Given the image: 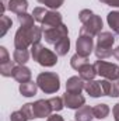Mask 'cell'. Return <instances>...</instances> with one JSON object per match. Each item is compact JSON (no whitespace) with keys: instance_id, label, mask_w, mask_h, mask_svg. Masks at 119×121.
Returning <instances> with one entry per match:
<instances>
[{"instance_id":"6da1fadb","label":"cell","mask_w":119,"mask_h":121,"mask_svg":"<svg viewBox=\"0 0 119 121\" xmlns=\"http://www.w3.org/2000/svg\"><path fill=\"white\" fill-rule=\"evenodd\" d=\"M44 38L42 27H20L14 35V47L16 49H28L34 44H39Z\"/></svg>"},{"instance_id":"7a4b0ae2","label":"cell","mask_w":119,"mask_h":121,"mask_svg":"<svg viewBox=\"0 0 119 121\" xmlns=\"http://www.w3.org/2000/svg\"><path fill=\"white\" fill-rule=\"evenodd\" d=\"M114 42L115 35L111 31H101L97 35V45L94 48L95 56L98 59H107L111 55H114Z\"/></svg>"},{"instance_id":"3957f363","label":"cell","mask_w":119,"mask_h":121,"mask_svg":"<svg viewBox=\"0 0 119 121\" xmlns=\"http://www.w3.org/2000/svg\"><path fill=\"white\" fill-rule=\"evenodd\" d=\"M31 56L34 58V60H36L41 66L45 68H52L58 63V54L45 48L41 42L39 44H34L31 47Z\"/></svg>"},{"instance_id":"277c9868","label":"cell","mask_w":119,"mask_h":121,"mask_svg":"<svg viewBox=\"0 0 119 121\" xmlns=\"http://www.w3.org/2000/svg\"><path fill=\"white\" fill-rule=\"evenodd\" d=\"M36 83L45 94H53L60 89V78L55 72H41L36 76Z\"/></svg>"},{"instance_id":"5b68a950","label":"cell","mask_w":119,"mask_h":121,"mask_svg":"<svg viewBox=\"0 0 119 121\" xmlns=\"http://www.w3.org/2000/svg\"><path fill=\"white\" fill-rule=\"evenodd\" d=\"M97 73L108 80H119V66L116 63H111L104 59H98L95 63Z\"/></svg>"},{"instance_id":"8992f818","label":"cell","mask_w":119,"mask_h":121,"mask_svg":"<svg viewBox=\"0 0 119 121\" xmlns=\"http://www.w3.org/2000/svg\"><path fill=\"white\" fill-rule=\"evenodd\" d=\"M102 31V20L99 16L94 14L87 23L83 24V27L80 28V35H87V37H97L99 32Z\"/></svg>"},{"instance_id":"52a82bcc","label":"cell","mask_w":119,"mask_h":121,"mask_svg":"<svg viewBox=\"0 0 119 121\" xmlns=\"http://www.w3.org/2000/svg\"><path fill=\"white\" fill-rule=\"evenodd\" d=\"M69 37V30H67V26L64 24H60L58 27H53V28H49V30L44 31V38L48 44H52L55 45L56 42H59L60 39Z\"/></svg>"},{"instance_id":"ba28073f","label":"cell","mask_w":119,"mask_h":121,"mask_svg":"<svg viewBox=\"0 0 119 121\" xmlns=\"http://www.w3.org/2000/svg\"><path fill=\"white\" fill-rule=\"evenodd\" d=\"M76 49L79 55L83 56H90V54L94 51V39L92 37H87V35H80L76 41Z\"/></svg>"},{"instance_id":"9c48e42d","label":"cell","mask_w":119,"mask_h":121,"mask_svg":"<svg viewBox=\"0 0 119 121\" xmlns=\"http://www.w3.org/2000/svg\"><path fill=\"white\" fill-rule=\"evenodd\" d=\"M60 24H63V17L59 11L56 10H49L44 18V21L41 23V27L42 30H49V28H53V27H58Z\"/></svg>"},{"instance_id":"30bf717a","label":"cell","mask_w":119,"mask_h":121,"mask_svg":"<svg viewBox=\"0 0 119 121\" xmlns=\"http://www.w3.org/2000/svg\"><path fill=\"white\" fill-rule=\"evenodd\" d=\"M63 101H64V106L67 108H71V110H79L80 107H83L86 104V97L81 96V94H73V93H64L63 94Z\"/></svg>"},{"instance_id":"8fae6325","label":"cell","mask_w":119,"mask_h":121,"mask_svg":"<svg viewBox=\"0 0 119 121\" xmlns=\"http://www.w3.org/2000/svg\"><path fill=\"white\" fill-rule=\"evenodd\" d=\"M34 106V114H35V118H45V117H49L51 113L53 111L52 110V106L49 103V100H36L35 103H32Z\"/></svg>"},{"instance_id":"7c38bea8","label":"cell","mask_w":119,"mask_h":121,"mask_svg":"<svg viewBox=\"0 0 119 121\" xmlns=\"http://www.w3.org/2000/svg\"><path fill=\"white\" fill-rule=\"evenodd\" d=\"M84 85L86 80H83L80 76H71L66 82V91L73 94H81V91L84 90Z\"/></svg>"},{"instance_id":"4fadbf2b","label":"cell","mask_w":119,"mask_h":121,"mask_svg":"<svg viewBox=\"0 0 119 121\" xmlns=\"http://www.w3.org/2000/svg\"><path fill=\"white\" fill-rule=\"evenodd\" d=\"M31 76H32V73H31L30 68H27L25 65H17L14 68V70H13V76L11 78L14 80H17L18 83H25V82L31 80Z\"/></svg>"},{"instance_id":"5bb4252c","label":"cell","mask_w":119,"mask_h":121,"mask_svg":"<svg viewBox=\"0 0 119 121\" xmlns=\"http://www.w3.org/2000/svg\"><path fill=\"white\" fill-rule=\"evenodd\" d=\"M101 85H102V90L105 96H109V97H119V80H108V79H104L101 80Z\"/></svg>"},{"instance_id":"9a60e30c","label":"cell","mask_w":119,"mask_h":121,"mask_svg":"<svg viewBox=\"0 0 119 121\" xmlns=\"http://www.w3.org/2000/svg\"><path fill=\"white\" fill-rule=\"evenodd\" d=\"M84 90L87 91V94H90L91 97H101V96H105V94H104V90H102L101 80H88V82H86Z\"/></svg>"},{"instance_id":"2e32d148","label":"cell","mask_w":119,"mask_h":121,"mask_svg":"<svg viewBox=\"0 0 119 121\" xmlns=\"http://www.w3.org/2000/svg\"><path fill=\"white\" fill-rule=\"evenodd\" d=\"M27 9H28V1L27 0H8L7 1V10L16 13L17 16L23 14V13H27Z\"/></svg>"},{"instance_id":"e0dca14e","label":"cell","mask_w":119,"mask_h":121,"mask_svg":"<svg viewBox=\"0 0 119 121\" xmlns=\"http://www.w3.org/2000/svg\"><path fill=\"white\" fill-rule=\"evenodd\" d=\"M97 75H98V73H97L95 65H92V63H86L84 66H81V68L79 69V76H80L83 80H86V82L94 80V78H95Z\"/></svg>"},{"instance_id":"ac0fdd59","label":"cell","mask_w":119,"mask_h":121,"mask_svg":"<svg viewBox=\"0 0 119 121\" xmlns=\"http://www.w3.org/2000/svg\"><path fill=\"white\" fill-rule=\"evenodd\" d=\"M74 118H76V121H92V118H94L92 108H91L90 106H83V107H80L79 110H76Z\"/></svg>"},{"instance_id":"d6986e66","label":"cell","mask_w":119,"mask_h":121,"mask_svg":"<svg viewBox=\"0 0 119 121\" xmlns=\"http://www.w3.org/2000/svg\"><path fill=\"white\" fill-rule=\"evenodd\" d=\"M38 90V83L36 82H25V83H20V93L24 97H34Z\"/></svg>"},{"instance_id":"ffe728a7","label":"cell","mask_w":119,"mask_h":121,"mask_svg":"<svg viewBox=\"0 0 119 121\" xmlns=\"http://www.w3.org/2000/svg\"><path fill=\"white\" fill-rule=\"evenodd\" d=\"M109 106L105 104V103H101V104H97L92 107V113H94V118H98V120H104L108 117L109 114Z\"/></svg>"},{"instance_id":"44dd1931","label":"cell","mask_w":119,"mask_h":121,"mask_svg":"<svg viewBox=\"0 0 119 121\" xmlns=\"http://www.w3.org/2000/svg\"><path fill=\"white\" fill-rule=\"evenodd\" d=\"M69 51H70V39H69V37L60 39L59 42L55 44V52H56L59 56H64V55H67Z\"/></svg>"},{"instance_id":"7402d4cb","label":"cell","mask_w":119,"mask_h":121,"mask_svg":"<svg viewBox=\"0 0 119 121\" xmlns=\"http://www.w3.org/2000/svg\"><path fill=\"white\" fill-rule=\"evenodd\" d=\"M107 21H108V26L111 27V30L114 31L116 35H119V11H111V13H108Z\"/></svg>"},{"instance_id":"603a6c76","label":"cell","mask_w":119,"mask_h":121,"mask_svg":"<svg viewBox=\"0 0 119 121\" xmlns=\"http://www.w3.org/2000/svg\"><path fill=\"white\" fill-rule=\"evenodd\" d=\"M13 59L18 65H25L30 59V52L28 49H16L13 54Z\"/></svg>"},{"instance_id":"cb8c5ba5","label":"cell","mask_w":119,"mask_h":121,"mask_svg":"<svg viewBox=\"0 0 119 121\" xmlns=\"http://www.w3.org/2000/svg\"><path fill=\"white\" fill-rule=\"evenodd\" d=\"M86 63H90L88 62V56H83V55H79V54H74L70 59V66L76 70H79L81 66H84Z\"/></svg>"},{"instance_id":"d4e9b609","label":"cell","mask_w":119,"mask_h":121,"mask_svg":"<svg viewBox=\"0 0 119 121\" xmlns=\"http://www.w3.org/2000/svg\"><path fill=\"white\" fill-rule=\"evenodd\" d=\"M17 20L20 23V27H34V16L28 14V13H23V14H18L17 16Z\"/></svg>"},{"instance_id":"484cf974","label":"cell","mask_w":119,"mask_h":121,"mask_svg":"<svg viewBox=\"0 0 119 121\" xmlns=\"http://www.w3.org/2000/svg\"><path fill=\"white\" fill-rule=\"evenodd\" d=\"M11 26H13L11 18L7 17V16H4V14H1V17H0V27H1V30H0V37H4V35L7 34V31L10 30Z\"/></svg>"},{"instance_id":"4316f807","label":"cell","mask_w":119,"mask_h":121,"mask_svg":"<svg viewBox=\"0 0 119 121\" xmlns=\"http://www.w3.org/2000/svg\"><path fill=\"white\" fill-rule=\"evenodd\" d=\"M14 68H16L14 60H10L7 63H3V65H0V75L4 76V78H10V76H13Z\"/></svg>"},{"instance_id":"83f0119b","label":"cell","mask_w":119,"mask_h":121,"mask_svg":"<svg viewBox=\"0 0 119 121\" xmlns=\"http://www.w3.org/2000/svg\"><path fill=\"white\" fill-rule=\"evenodd\" d=\"M38 3H41V4H45V7H49L51 10H56V9H59L63 6V3H64V0H36Z\"/></svg>"},{"instance_id":"f1b7e54d","label":"cell","mask_w":119,"mask_h":121,"mask_svg":"<svg viewBox=\"0 0 119 121\" xmlns=\"http://www.w3.org/2000/svg\"><path fill=\"white\" fill-rule=\"evenodd\" d=\"M46 13H48V10H46L45 7H35L34 11H32V16H34L35 21L42 23L44 18H45V16H46Z\"/></svg>"},{"instance_id":"f546056e","label":"cell","mask_w":119,"mask_h":121,"mask_svg":"<svg viewBox=\"0 0 119 121\" xmlns=\"http://www.w3.org/2000/svg\"><path fill=\"white\" fill-rule=\"evenodd\" d=\"M49 103L52 106V110L53 111H60L63 107H64V101H63V97H52L49 99Z\"/></svg>"},{"instance_id":"4dcf8cb0","label":"cell","mask_w":119,"mask_h":121,"mask_svg":"<svg viewBox=\"0 0 119 121\" xmlns=\"http://www.w3.org/2000/svg\"><path fill=\"white\" fill-rule=\"evenodd\" d=\"M92 16H94V13H92L90 9H84V10H81V11L79 13V20L81 21V24H84V23L88 21Z\"/></svg>"},{"instance_id":"1f68e13d","label":"cell","mask_w":119,"mask_h":121,"mask_svg":"<svg viewBox=\"0 0 119 121\" xmlns=\"http://www.w3.org/2000/svg\"><path fill=\"white\" fill-rule=\"evenodd\" d=\"M10 121H28V117L25 116V113H24L23 110H18V111L11 113Z\"/></svg>"},{"instance_id":"d6a6232c","label":"cell","mask_w":119,"mask_h":121,"mask_svg":"<svg viewBox=\"0 0 119 121\" xmlns=\"http://www.w3.org/2000/svg\"><path fill=\"white\" fill-rule=\"evenodd\" d=\"M21 110L25 113V116L28 117V120H34V118H35V114H34V106H32V103H27V104H24V106L21 107Z\"/></svg>"},{"instance_id":"836d02e7","label":"cell","mask_w":119,"mask_h":121,"mask_svg":"<svg viewBox=\"0 0 119 121\" xmlns=\"http://www.w3.org/2000/svg\"><path fill=\"white\" fill-rule=\"evenodd\" d=\"M10 55H8V51L6 49V47H0V65L3 63H7L10 62Z\"/></svg>"},{"instance_id":"e575fe53","label":"cell","mask_w":119,"mask_h":121,"mask_svg":"<svg viewBox=\"0 0 119 121\" xmlns=\"http://www.w3.org/2000/svg\"><path fill=\"white\" fill-rule=\"evenodd\" d=\"M102 4L111 6V7H119V0H99Z\"/></svg>"},{"instance_id":"d590c367","label":"cell","mask_w":119,"mask_h":121,"mask_svg":"<svg viewBox=\"0 0 119 121\" xmlns=\"http://www.w3.org/2000/svg\"><path fill=\"white\" fill-rule=\"evenodd\" d=\"M48 121H64L63 120V117L62 116H59V114H51L49 117H48Z\"/></svg>"},{"instance_id":"8d00e7d4","label":"cell","mask_w":119,"mask_h":121,"mask_svg":"<svg viewBox=\"0 0 119 121\" xmlns=\"http://www.w3.org/2000/svg\"><path fill=\"white\" fill-rule=\"evenodd\" d=\"M112 113H114V118L115 121H119V103H116L112 108Z\"/></svg>"},{"instance_id":"74e56055","label":"cell","mask_w":119,"mask_h":121,"mask_svg":"<svg viewBox=\"0 0 119 121\" xmlns=\"http://www.w3.org/2000/svg\"><path fill=\"white\" fill-rule=\"evenodd\" d=\"M114 56H115V58L119 60V47H116V48L114 49Z\"/></svg>"}]
</instances>
